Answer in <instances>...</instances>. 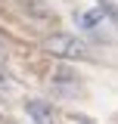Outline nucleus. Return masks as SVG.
Instances as JSON below:
<instances>
[{"label": "nucleus", "instance_id": "obj_1", "mask_svg": "<svg viewBox=\"0 0 118 124\" xmlns=\"http://www.w3.org/2000/svg\"><path fill=\"white\" fill-rule=\"evenodd\" d=\"M44 50L50 56H59V59H84L87 56V46L75 34H50L44 40Z\"/></svg>", "mask_w": 118, "mask_h": 124}, {"label": "nucleus", "instance_id": "obj_2", "mask_svg": "<svg viewBox=\"0 0 118 124\" xmlns=\"http://www.w3.org/2000/svg\"><path fill=\"white\" fill-rule=\"evenodd\" d=\"M19 9H22V16H28L31 22H41V25L56 22V13L47 6L44 0H19Z\"/></svg>", "mask_w": 118, "mask_h": 124}, {"label": "nucleus", "instance_id": "obj_3", "mask_svg": "<svg viewBox=\"0 0 118 124\" xmlns=\"http://www.w3.org/2000/svg\"><path fill=\"white\" fill-rule=\"evenodd\" d=\"M28 115H31L37 124H47L50 118H53V108L47 106L44 99H31V102H28Z\"/></svg>", "mask_w": 118, "mask_h": 124}, {"label": "nucleus", "instance_id": "obj_4", "mask_svg": "<svg viewBox=\"0 0 118 124\" xmlns=\"http://www.w3.org/2000/svg\"><path fill=\"white\" fill-rule=\"evenodd\" d=\"M103 22V9H90V13H81V25L84 28H96Z\"/></svg>", "mask_w": 118, "mask_h": 124}, {"label": "nucleus", "instance_id": "obj_5", "mask_svg": "<svg viewBox=\"0 0 118 124\" xmlns=\"http://www.w3.org/2000/svg\"><path fill=\"white\" fill-rule=\"evenodd\" d=\"M3 62H6V46L0 44V65H3Z\"/></svg>", "mask_w": 118, "mask_h": 124}, {"label": "nucleus", "instance_id": "obj_6", "mask_svg": "<svg viewBox=\"0 0 118 124\" xmlns=\"http://www.w3.org/2000/svg\"><path fill=\"white\" fill-rule=\"evenodd\" d=\"M81 124H84V121H81Z\"/></svg>", "mask_w": 118, "mask_h": 124}]
</instances>
